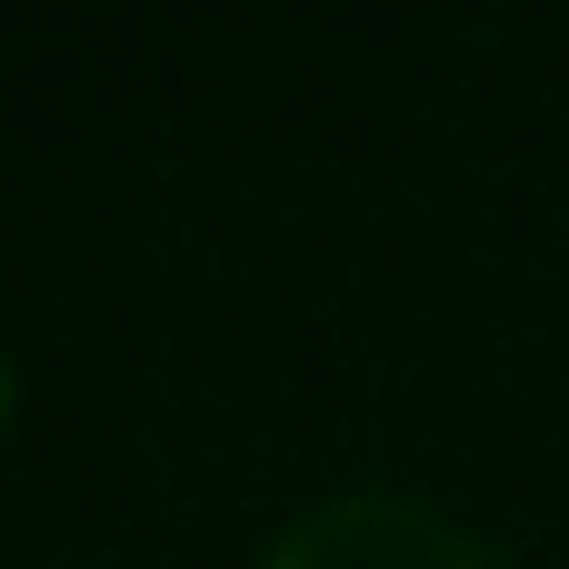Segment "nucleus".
Segmentation results:
<instances>
[{"mask_svg": "<svg viewBox=\"0 0 569 569\" xmlns=\"http://www.w3.org/2000/svg\"><path fill=\"white\" fill-rule=\"evenodd\" d=\"M260 569H490V550L400 490H340V500H310Z\"/></svg>", "mask_w": 569, "mask_h": 569, "instance_id": "obj_1", "label": "nucleus"}, {"mask_svg": "<svg viewBox=\"0 0 569 569\" xmlns=\"http://www.w3.org/2000/svg\"><path fill=\"white\" fill-rule=\"evenodd\" d=\"M0 420H10V360H0Z\"/></svg>", "mask_w": 569, "mask_h": 569, "instance_id": "obj_2", "label": "nucleus"}]
</instances>
